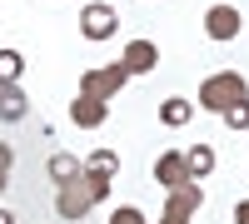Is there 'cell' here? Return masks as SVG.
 <instances>
[{
	"label": "cell",
	"instance_id": "2",
	"mask_svg": "<svg viewBox=\"0 0 249 224\" xmlns=\"http://www.w3.org/2000/svg\"><path fill=\"white\" fill-rule=\"evenodd\" d=\"M199 110H214V115H224L230 105H239V100H249V85H244V75L239 70H214L210 80L199 85Z\"/></svg>",
	"mask_w": 249,
	"mask_h": 224
},
{
	"label": "cell",
	"instance_id": "6",
	"mask_svg": "<svg viewBox=\"0 0 249 224\" xmlns=\"http://www.w3.org/2000/svg\"><path fill=\"white\" fill-rule=\"evenodd\" d=\"M239 30H244V15L234 5H210L204 10V35L210 40H234Z\"/></svg>",
	"mask_w": 249,
	"mask_h": 224
},
{
	"label": "cell",
	"instance_id": "15",
	"mask_svg": "<svg viewBox=\"0 0 249 224\" xmlns=\"http://www.w3.org/2000/svg\"><path fill=\"white\" fill-rule=\"evenodd\" d=\"M20 70H25V60H20V50H0V80L5 85H15Z\"/></svg>",
	"mask_w": 249,
	"mask_h": 224
},
{
	"label": "cell",
	"instance_id": "14",
	"mask_svg": "<svg viewBox=\"0 0 249 224\" xmlns=\"http://www.w3.org/2000/svg\"><path fill=\"white\" fill-rule=\"evenodd\" d=\"M85 170H90V174H110V179H115V174H120V155H115V150H95V155L85 159Z\"/></svg>",
	"mask_w": 249,
	"mask_h": 224
},
{
	"label": "cell",
	"instance_id": "13",
	"mask_svg": "<svg viewBox=\"0 0 249 224\" xmlns=\"http://www.w3.org/2000/svg\"><path fill=\"white\" fill-rule=\"evenodd\" d=\"M210 170H214V150L210 145H190V150H184V174H190V179H204Z\"/></svg>",
	"mask_w": 249,
	"mask_h": 224
},
{
	"label": "cell",
	"instance_id": "16",
	"mask_svg": "<svg viewBox=\"0 0 249 224\" xmlns=\"http://www.w3.org/2000/svg\"><path fill=\"white\" fill-rule=\"evenodd\" d=\"M224 125H230V130H249V100H239V105L224 110Z\"/></svg>",
	"mask_w": 249,
	"mask_h": 224
},
{
	"label": "cell",
	"instance_id": "18",
	"mask_svg": "<svg viewBox=\"0 0 249 224\" xmlns=\"http://www.w3.org/2000/svg\"><path fill=\"white\" fill-rule=\"evenodd\" d=\"M10 145H5V139H0V194H5V185H10Z\"/></svg>",
	"mask_w": 249,
	"mask_h": 224
},
{
	"label": "cell",
	"instance_id": "10",
	"mask_svg": "<svg viewBox=\"0 0 249 224\" xmlns=\"http://www.w3.org/2000/svg\"><path fill=\"white\" fill-rule=\"evenodd\" d=\"M25 115H30L25 90H20V85H5V80H0V120H5V125H15V120H25Z\"/></svg>",
	"mask_w": 249,
	"mask_h": 224
},
{
	"label": "cell",
	"instance_id": "19",
	"mask_svg": "<svg viewBox=\"0 0 249 224\" xmlns=\"http://www.w3.org/2000/svg\"><path fill=\"white\" fill-rule=\"evenodd\" d=\"M234 224H249V199H239V205H234Z\"/></svg>",
	"mask_w": 249,
	"mask_h": 224
},
{
	"label": "cell",
	"instance_id": "12",
	"mask_svg": "<svg viewBox=\"0 0 249 224\" xmlns=\"http://www.w3.org/2000/svg\"><path fill=\"white\" fill-rule=\"evenodd\" d=\"M190 115H195V105H190V100H184V95H170V100L160 105V125L179 130V125H190Z\"/></svg>",
	"mask_w": 249,
	"mask_h": 224
},
{
	"label": "cell",
	"instance_id": "8",
	"mask_svg": "<svg viewBox=\"0 0 249 224\" xmlns=\"http://www.w3.org/2000/svg\"><path fill=\"white\" fill-rule=\"evenodd\" d=\"M70 120H75L80 130H100V125L110 120V105H105V100H95V95H75V100H70Z\"/></svg>",
	"mask_w": 249,
	"mask_h": 224
},
{
	"label": "cell",
	"instance_id": "20",
	"mask_svg": "<svg viewBox=\"0 0 249 224\" xmlns=\"http://www.w3.org/2000/svg\"><path fill=\"white\" fill-rule=\"evenodd\" d=\"M0 224H15V214H10V209H0Z\"/></svg>",
	"mask_w": 249,
	"mask_h": 224
},
{
	"label": "cell",
	"instance_id": "7",
	"mask_svg": "<svg viewBox=\"0 0 249 224\" xmlns=\"http://www.w3.org/2000/svg\"><path fill=\"white\" fill-rule=\"evenodd\" d=\"M120 65H124V75H150L160 65V45L155 40H130L124 55H120Z\"/></svg>",
	"mask_w": 249,
	"mask_h": 224
},
{
	"label": "cell",
	"instance_id": "5",
	"mask_svg": "<svg viewBox=\"0 0 249 224\" xmlns=\"http://www.w3.org/2000/svg\"><path fill=\"white\" fill-rule=\"evenodd\" d=\"M124 80H130V75H124V65L115 60V65H100V70H85V75H80V95H95V100H105V105H110V95L124 85Z\"/></svg>",
	"mask_w": 249,
	"mask_h": 224
},
{
	"label": "cell",
	"instance_id": "17",
	"mask_svg": "<svg viewBox=\"0 0 249 224\" xmlns=\"http://www.w3.org/2000/svg\"><path fill=\"white\" fill-rule=\"evenodd\" d=\"M110 224H150V219H144V214H140L135 205H120V209L110 214Z\"/></svg>",
	"mask_w": 249,
	"mask_h": 224
},
{
	"label": "cell",
	"instance_id": "1",
	"mask_svg": "<svg viewBox=\"0 0 249 224\" xmlns=\"http://www.w3.org/2000/svg\"><path fill=\"white\" fill-rule=\"evenodd\" d=\"M110 185H115L110 174H90V170H85L75 185H60V190H55V214H60V219H85L100 199L110 194Z\"/></svg>",
	"mask_w": 249,
	"mask_h": 224
},
{
	"label": "cell",
	"instance_id": "4",
	"mask_svg": "<svg viewBox=\"0 0 249 224\" xmlns=\"http://www.w3.org/2000/svg\"><path fill=\"white\" fill-rule=\"evenodd\" d=\"M199 205H204V190L195 185V179H184V185H175V190H170L160 224H190V214H195Z\"/></svg>",
	"mask_w": 249,
	"mask_h": 224
},
{
	"label": "cell",
	"instance_id": "3",
	"mask_svg": "<svg viewBox=\"0 0 249 224\" xmlns=\"http://www.w3.org/2000/svg\"><path fill=\"white\" fill-rule=\"evenodd\" d=\"M115 30H120V10L110 0H90V5L80 10V35L85 40H110Z\"/></svg>",
	"mask_w": 249,
	"mask_h": 224
},
{
	"label": "cell",
	"instance_id": "9",
	"mask_svg": "<svg viewBox=\"0 0 249 224\" xmlns=\"http://www.w3.org/2000/svg\"><path fill=\"white\" fill-rule=\"evenodd\" d=\"M155 179H160L164 190L184 185V179H190V174H184V150H164V155L155 159Z\"/></svg>",
	"mask_w": 249,
	"mask_h": 224
},
{
	"label": "cell",
	"instance_id": "11",
	"mask_svg": "<svg viewBox=\"0 0 249 224\" xmlns=\"http://www.w3.org/2000/svg\"><path fill=\"white\" fill-rule=\"evenodd\" d=\"M45 174L55 179V185H75V179L85 174V165H80L75 155H50V159H45Z\"/></svg>",
	"mask_w": 249,
	"mask_h": 224
}]
</instances>
